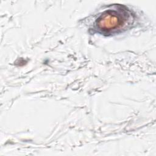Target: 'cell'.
I'll return each instance as SVG.
<instances>
[{"mask_svg":"<svg viewBox=\"0 0 156 156\" xmlns=\"http://www.w3.org/2000/svg\"><path fill=\"white\" fill-rule=\"evenodd\" d=\"M125 20L124 15L115 11H108L98 19L97 23L98 26L102 30H110L122 26Z\"/></svg>","mask_w":156,"mask_h":156,"instance_id":"obj_1","label":"cell"}]
</instances>
